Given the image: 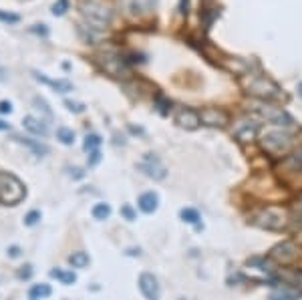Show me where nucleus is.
I'll list each match as a JSON object with an SVG mask.
<instances>
[{"label": "nucleus", "instance_id": "1", "mask_svg": "<svg viewBox=\"0 0 302 300\" xmlns=\"http://www.w3.org/2000/svg\"><path fill=\"white\" fill-rule=\"evenodd\" d=\"M79 10L93 29L109 27L111 18H113V8L105 0H81Z\"/></svg>", "mask_w": 302, "mask_h": 300}, {"label": "nucleus", "instance_id": "2", "mask_svg": "<svg viewBox=\"0 0 302 300\" xmlns=\"http://www.w3.org/2000/svg\"><path fill=\"white\" fill-rule=\"evenodd\" d=\"M27 198V187L16 176L0 171V204L2 206H16Z\"/></svg>", "mask_w": 302, "mask_h": 300}, {"label": "nucleus", "instance_id": "3", "mask_svg": "<svg viewBox=\"0 0 302 300\" xmlns=\"http://www.w3.org/2000/svg\"><path fill=\"white\" fill-rule=\"evenodd\" d=\"M246 93L256 97V99H260V101H278V99H282V89L278 87V85L264 77V75H254L248 79L246 83Z\"/></svg>", "mask_w": 302, "mask_h": 300}, {"label": "nucleus", "instance_id": "4", "mask_svg": "<svg viewBox=\"0 0 302 300\" xmlns=\"http://www.w3.org/2000/svg\"><path fill=\"white\" fill-rule=\"evenodd\" d=\"M248 111L254 113L256 117H260V119L272 123V125H292V117L286 111H282L280 107H274V105H270L266 101L252 103L248 107Z\"/></svg>", "mask_w": 302, "mask_h": 300}, {"label": "nucleus", "instance_id": "5", "mask_svg": "<svg viewBox=\"0 0 302 300\" xmlns=\"http://www.w3.org/2000/svg\"><path fill=\"white\" fill-rule=\"evenodd\" d=\"M262 147L272 155H284L292 147V135L280 129H272L262 137Z\"/></svg>", "mask_w": 302, "mask_h": 300}, {"label": "nucleus", "instance_id": "6", "mask_svg": "<svg viewBox=\"0 0 302 300\" xmlns=\"http://www.w3.org/2000/svg\"><path fill=\"white\" fill-rule=\"evenodd\" d=\"M254 226L262 228V230H272L278 232L286 226V216L282 210H276V208H266L262 210L258 216L254 218Z\"/></svg>", "mask_w": 302, "mask_h": 300}, {"label": "nucleus", "instance_id": "7", "mask_svg": "<svg viewBox=\"0 0 302 300\" xmlns=\"http://www.w3.org/2000/svg\"><path fill=\"white\" fill-rule=\"evenodd\" d=\"M300 254L302 252L294 242H282L270 252V258L278 264H282V266H288V264H292L300 258Z\"/></svg>", "mask_w": 302, "mask_h": 300}, {"label": "nucleus", "instance_id": "8", "mask_svg": "<svg viewBox=\"0 0 302 300\" xmlns=\"http://www.w3.org/2000/svg\"><path fill=\"white\" fill-rule=\"evenodd\" d=\"M99 65L103 67L105 73H109L113 77H121L127 73V60L125 57L121 55H115V53H105L99 57Z\"/></svg>", "mask_w": 302, "mask_h": 300}, {"label": "nucleus", "instance_id": "9", "mask_svg": "<svg viewBox=\"0 0 302 300\" xmlns=\"http://www.w3.org/2000/svg\"><path fill=\"white\" fill-rule=\"evenodd\" d=\"M137 167L143 171V174H145L147 178H153V180H163V178L167 176L165 167L161 165V161H159L153 153H145L143 161H141Z\"/></svg>", "mask_w": 302, "mask_h": 300}, {"label": "nucleus", "instance_id": "10", "mask_svg": "<svg viewBox=\"0 0 302 300\" xmlns=\"http://www.w3.org/2000/svg\"><path fill=\"white\" fill-rule=\"evenodd\" d=\"M176 123L181 127V129H187V131H193L198 129L202 119H200V113L189 109V107H180L176 111Z\"/></svg>", "mask_w": 302, "mask_h": 300}, {"label": "nucleus", "instance_id": "11", "mask_svg": "<svg viewBox=\"0 0 302 300\" xmlns=\"http://www.w3.org/2000/svg\"><path fill=\"white\" fill-rule=\"evenodd\" d=\"M139 290L147 300H159V294H161L157 278L153 274H149V272H143L139 276Z\"/></svg>", "mask_w": 302, "mask_h": 300}, {"label": "nucleus", "instance_id": "12", "mask_svg": "<svg viewBox=\"0 0 302 300\" xmlns=\"http://www.w3.org/2000/svg\"><path fill=\"white\" fill-rule=\"evenodd\" d=\"M200 119L208 127H224L228 123V113L218 107H204L200 111Z\"/></svg>", "mask_w": 302, "mask_h": 300}, {"label": "nucleus", "instance_id": "13", "mask_svg": "<svg viewBox=\"0 0 302 300\" xmlns=\"http://www.w3.org/2000/svg\"><path fill=\"white\" fill-rule=\"evenodd\" d=\"M139 210L145 211V213H153L157 208H159V198L155 191H145V194L139 196Z\"/></svg>", "mask_w": 302, "mask_h": 300}, {"label": "nucleus", "instance_id": "14", "mask_svg": "<svg viewBox=\"0 0 302 300\" xmlns=\"http://www.w3.org/2000/svg\"><path fill=\"white\" fill-rule=\"evenodd\" d=\"M300 296H302L300 290L290 288V286H280V284H278V286L272 290V294H270L268 300H298Z\"/></svg>", "mask_w": 302, "mask_h": 300}, {"label": "nucleus", "instance_id": "15", "mask_svg": "<svg viewBox=\"0 0 302 300\" xmlns=\"http://www.w3.org/2000/svg\"><path fill=\"white\" fill-rule=\"evenodd\" d=\"M34 79L40 81V83H45V85H49V87H53L57 93H69V91H73V83H69V81H53V79L45 77L42 73H36V71H34Z\"/></svg>", "mask_w": 302, "mask_h": 300}, {"label": "nucleus", "instance_id": "16", "mask_svg": "<svg viewBox=\"0 0 302 300\" xmlns=\"http://www.w3.org/2000/svg\"><path fill=\"white\" fill-rule=\"evenodd\" d=\"M256 133H258V123H254V121H244L238 129H236V137H238L240 141H244V143L254 141Z\"/></svg>", "mask_w": 302, "mask_h": 300}, {"label": "nucleus", "instance_id": "17", "mask_svg": "<svg viewBox=\"0 0 302 300\" xmlns=\"http://www.w3.org/2000/svg\"><path fill=\"white\" fill-rule=\"evenodd\" d=\"M23 125H25V129H29V131L34 133V135H42V137H45V135L49 133L47 125L42 123L40 119H34V117H30V115L23 119Z\"/></svg>", "mask_w": 302, "mask_h": 300}, {"label": "nucleus", "instance_id": "18", "mask_svg": "<svg viewBox=\"0 0 302 300\" xmlns=\"http://www.w3.org/2000/svg\"><path fill=\"white\" fill-rule=\"evenodd\" d=\"M278 276L284 280V284L288 286H298L302 284V272L300 270H292V268H280Z\"/></svg>", "mask_w": 302, "mask_h": 300}, {"label": "nucleus", "instance_id": "19", "mask_svg": "<svg viewBox=\"0 0 302 300\" xmlns=\"http://www.w3.org/2000/svg\"><path fill=\"white\" fill-rule=\"evenodd\" d=\"M18 143H23V145H27V147H30L32 151L36 153V155H47L49 153V147L45 145V143H40V141H34V139H29V137H14Z\"/></svg>", "mask_w": 302, "mask_h": 300}, {"label": "nucleus", "instance_id": "20", "mask_svg": "<svg viewBox=\"0 0 302 300\" xmlns=\"http://www.w3.org/2000/svg\"><path fill=\"white\" fill-rule=\"evenodd\" d=\"M180 216H181V220L185 222V224H193L198 230H202V224H200V213L193 210V208H183L181 211H180Z\"/></svg>", "mask_w": 302, "mask_h": 300}, {"label": "nucleus", "instance_id": "21", "mask_svg": "<svg viewBox=\"0 0 302 300\" xmlns=\"http://www.w3.org/2000/svg\"><path fill=\"white\" fill-rule=\"evenodd\" d=\"M69 262H71L73 268H87L91 260H89V254L87 252H73L69 256Z\"/></svg>", "mask_w": 302, "mask_h": 300}, {"label": "nucleus", "instance_id": "22", "mask_svg": "<svg viewBox=\"0 0 302 300\" xmlns=\"http://www.w3.org/2000/svg\"><path fill=\"white\" fill-rule=\"evenodd\" d=\"M51 276L57 278V280H60V284H64V286H71V284L77 282V276L73 272H64V270H59V268L51 270Z\"/></svg>", "mask_w": 302, "mask_h": 300}, {"label": "nucleus", "instance_id": "23", "mask_svg": "<svg viewBox=\"0 0 302 300\" xmlns=\"http://www.w3.org/2000/svg\"><path fill=\"white\" fill-rule=\"evenodd\" d=\"M51 286L49 284H34L30 288V300H38V298H49L51 296Z\"/></svg>", "mask_w": 302, "mask_h": 300}, {"label": "nucleus", "instance_id": "24", "mask_svg": "<svg viewBox=\"0 0 302 300\" xmlns=\"http://www.w3.org/2000/svg\"><path fill=\"white\" fill-rule=\"evenodd\" d=\"M57 139H60V143H64V145H73L75 143V131L69 129V127H59Z\"/></svg>", "mask_w": 302, "mask_h": 300}, {"label": "nucleus", "instance_id": "25", "mask_svg": "<svg viewBox=\"0 0 302 300\" xmlns=\"http://www.w3.org/2000/svg\"><path fill=\"white\" fill-rule=\"evenodd\" d=\"M109 216H111L109 204H97V206L93 208V218H95V220H107Z\"/></svg>", "mask_w": 302, "mask_h": 300}, {"label": "nucleus", "instance_id": "26", "mask_svg": "<svg viewBox=\"0 0 302 300\" xmlns=\"http://www.w3.org/2000/svg\"><path fill=\"white\" fill-rule=\"evenodd\" d=\"M101 141H103V139H101L97 133L87 135V137H85V145H83V147H85V151H89V153H91V151H95V149H99Z\"/></svg>", "mask_w": 302, "mask_h": 300}, {"label": "nucleus", "instance_id": "27", "mask_svg": "<svg viewBox=\"0 0 302 300\" xmlns=\"http://www.w3.org/2000/svg\"><path fill=\"white\" fill-rule=\"evenodd\" d=\"M286 165H288L292 171H300V169H302V149L286 159Z\"/></svg>", "mask_w": 302, "mask_h": 300}, {"label": "nucleus", "instance_id": "28", "mask_svg": "<svg viewBox=\"0 0 302 300\" xmlns=\"http://www.w3.org/2000/svg\"><path fill=\"white\" fill-rule=\"evenodd\" d=\"M67 10H69V0H57V2L53 4V14L55 16H62Z\"/></svg>", "mask_w": 302, "mask_h": 300}, {"label": "nucleus", "instance_id": "29", "mask_svg": "<svg viewBox=\"0 0 302 300\" xmlns=\"http://www.w3.org/2000/svg\"><path fill=\"white\" fill-rule=\"evenodd\" d=\"M38 220H40V211L38 210H32V211H29L27 216H25V224L27 226H34Z\"/></svg>", "mask_w": 302, "mask_h": 300}, {"label": "nucleus", "instance_id": "30", "mask_svg": "<svg viewBox=\"0 0 302 300\" xmlns=\"http://www.w3.org/2000/svg\"><path fill=\"white\" fill-rule=\"evenodd\" d=\"M34 105H36V109L45 111V113H47V117H53V111L49 109V105H47V101H45V99H40V97H34Z\"/></svg>", "mask_w": 302, "mask_h": 300}, {"label": "nucleus", "instance_id": "31", "mask_svg": "<svg viewBox=\"0 0 302 300\" xmlns=\"http://www.w3.org/2000/svg\"><path fill=\"white\" fill-rule=\"evenodd\" d=\"M0 20H2V23L14 25V23H18V20H20V16L18 14H12V12H2V10H0Z\"/></svg>", "mask_w": 302, "mask_h": 300}, {"label": "nucleus", "instance_id": "32", "mask_svg": "<svg viewBox=\"0 0 302 300\" xmlns=\"http://www.w3.org/2000/svg\"><path fill=\"white\" fill-rule=\"evenodd\" d=\"M64 105H67V109L69 111H73V113H83L85 111V105L83 103H75V101H64Z\"/></svg>", "mask_w": 302, "mask_h": 300}, {"label": "nucleus", "instance_id": "33", "mask_svg": "<svg viewBox=\"0 0 302 300\" xmlns=\"http://www.w3.org/2000/svg\"><path fill=\"white\" fill-rule=\"evenodd\" d=\"M30 276H32V266L30 264H27V266H23V268L18 270V278H20V280H29Z\"/></svg>", "mask_w": 302, "mask_h": 300}, {"label": "nucleus", "instance_id": "34", "mask_svg": "<svg viewBox=\"0 0 302 300\" xmlns=\"http://www.w3.org/2000/svg\"><path fill=\"white\" fill-rule=\"evenodd\" d=\"M121 213L125 216V220H129V222H133V220H135V211H133L131 206H123V208H121Z\"/></svg>", "mask_w": 302, "mask_h": 300}, {"label": "nucleus", "instance_id": "35", "mask_svg": "<svg viewBox=\"0 0 302 300\" xmlns=\"http://www.w3.org/2000/svg\"><path fill=\"white\" fill-rule=\"evenodd\" d=\"M99 161H101V151H99V149H95V151H91V157H89V167L97 165Z\"/></svg>", "mask_w": 302, "mask_h": 300}, {"label": "nucleus", "instance_id": "36", "mask_svg": "<svg viewBox=\"0 0 302 300\" xmlns=\"http://www.w3.org/2000/svg\"><path fill=\"white\" fill-rule=\"evenodd\" d=\"M0 113H2V115L12 113V103L10 101H0Z\"/></svg>", "mask_w": 302, "mask_h": 300}, {"label": "nucleus", "instance_id": "37", "mask_svg": "<svg viewBox=\"0 0 302 300\" xmlns=\"http://www.w3.org/2000/svg\"><path fill=\"white\" fill-rule=\"evenodd\" d=\"M294 211H296V220H300V222H302V196H300V200L296 202Z\"/></svg>", "mask_w": 302, "mask_h": 300}, {"label": "nucleus", "instance_id": "38", "mask_svg": "<svg viewBox=\"0 0 302 300\" xmlns=\"http://www.w3.org/2000/svg\"><path fill=\"white\" fill-rule=\"evenodd\" d=\"M187 8H189V0H180V12L187 14Z\"/></svg>", "mask_w": 302, "mask_h": 300}, {"label": "nucleus", "instance_id": "39", "mask_svg": "<svg viewBox=\"0 0 302 300\" xmlns=\"http://www.w3.org/2000/svg\"><path fill=\"white\" fill-rule=\"evenodd\" d=\"M32 32H36V34H42V36H47L49 34V30L45 29V25H40V29H38V25L32 29Z\"/></svg>", "mask_w": 302, "mask_h": 300}, {"label": "nucleus", "instance_id": "40", "mask_svg": "<svg viewBox=\"0 0 302 300\" xmlns=\"http://www.w3.org/2000/svg\"><path fill=\"white\" fill-rule=\"evenodd\" d=\"M8 254L12 256V258H16V256H20V248L18 246H12V248H8Z\"/></svg>", "mask_w": 302, "mask_h": 300}, {"label": "nucleus", "instance_id": "41", "mask_svg": "<svg viewBox=\"0 0 302 300\" xmlns=\"http://www.w3.org/2000/svg\"><path fill=\"white\" fill-rule=\"evenodd\" d=\"M8 129H10V125L4 123V121H0V131H8Z\"/></svg>", "mask_w": 302, "mask_h": 300}, {"label": "nucleus", "instance_id": "42", "mask_svg": "<svg viewBox=\"0 0 302 300\" xmlns=\"http://www.w3.org/2000/svg\"><path fill=\"white\" fill-rule=\"evenodd\" d=\"M298 95H300V97H302V81H300V83H298Z\"/></svg>", "mask_w": 302, "mask_h": 300}, {"label": "nucleus", "instance_id": "43", "mask_svg": "<svg viewBox=\"0 0 302 300\" xmlns=\"http://www.w3.org/2000/svg\"><path fill=\"white\" fill-rule=\"evenodd\" d=\"M181 300H185V298H181Z\"/></svg>", "mask_w": 302, "mask_h": 300}]
</instances>
